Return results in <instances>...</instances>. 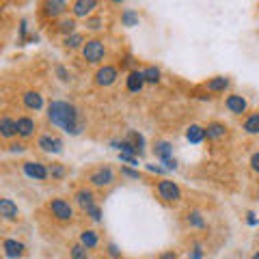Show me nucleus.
Segmentation results:
<instances>
[{
	"instance_id": "1",
	"label": "nucleus",
	"mask_w": 259,
	"mask_h": 259,
	"mask_svg": "<svg viewBox=\"0 0 259 259\" xmlns=\"http://www.w3.org/2000/svg\"><path fill=\"white\" fill-rule=\"evenodd\" d=\"M48 119L52 121V125L65 130L67 134H80L82 132V119L78 115V108L69 102H61V100H54L50 102L48 106Z\"/></svg>"
},
{
	"instance_id": "2",
	"label": "nucleus",
	"mask_w": 259,
	"mask_h": 259,
	"mask_svg": "<svg viewBox=\"0 0 259 259\" xmlns=\"http://www.w3.org/2000/svg\"><path fill=\"white\" fill-rule=\"evenodd\" d=\"M104 56H106V46L102 39H87V44L82 46V59L89 65H97L104 61Z\"/></svg>"
},
{
	"instance_id": "3",
	"label": "nucleus",
	"mask_w": 259,
	"mask_h": 259,
	"mask_svg": "<svg viewBox=\"0 0 259 259\" xmlns=\"http://www.w3.org/2000/svg\"><path fill=\"white\" fill-rule=\"evenodd\" d=\"M156 190L160 194V199L166 201V203H177V201L182 199L180 186H177L175 182H171V180H160L158 186H156Z\"/></svg>"
},
{
	"instance_id": "4",
	"label": "nucleus",
	"mask_w": 259,
	"mask_h": 259,
	"mask_svg": "<svg viewBox=\"0 0 259 259\" xmlns=\"http://www.w3.org/2000/svg\"><path fill=\"white\" fill-rule=\"evenodd\" d=\"M48 209H50V214L61 223H69L71 218H74V207L65 199H52L50 203H48Z\"/></svg>"
},
{
	"instance_id": "5",
	"label": "nucleus",
	"mask_w": 259,
	"mask_h": 259,
	"mask_svg": "<svg viewBox=\"0 0 259 259\" xmlns=\"http://www.w3.org/2000/svg\"><path fill=\"white\" fill-rule=\"evenodd\" d=\"M119 78V69L115 65H104L95 71V84L97 87H112Z\"/></svg>"
},
{
	"instance_id": "6",
	"label": "nucleus",
	"mask_w": 259,
	"mask_h": 259,
	"mask_svg": "<svg viewBox=\"0 0 259 259\" xmlns=\"http://www.w3.org/2000/svg\"><path fill=\"white\" fill-rule=\"evenodd\" d=\"M89 182L97 188H104V186H110L115 182V173H112L110 166H102V168H95V171L89 175Z\"/></svg>"
},
{
	"instance_id": "7",
	"label": "nucleus",
	"mask_w": 259,
	"mask_h": 259,
	"mask_svg": "<svg viewBox=\"0 0 259 259\" xmlns=\"http://www.w3.org/2000/svg\"><path fill=\"white\" fill-rule=\"evenodd\" d=\"M22 168L26 173V177H30L35 182H46L48 175H50V171H48L46 164H41V162H24Z\"/></svg>"
},
{
	"instance_id": "8",
	"label": "nucleus",
	"mask_w": 259,
	"mask_h": 259,
	"mask_svg": "<svg viewBox=\"0 0 259 259\" xmlns=\"http://www.w3.org/2000/svg\"><path fill=\"white\" fill-rule=\"evenodd\" d=\"M37 147L48 151V153H61L63 151V141L54 134H41L39 141H37Z\"/></svg>"
},
{
	"instance_id": "9",
	"label": "nucleus",
	"mask_w": 259,
	"mask_h": 259,
	"mask_svg": "<svg viewBox=\"0 0 259 259\" xmlns=\"http://www.w3.org/2000/svg\"><path fill=\"white\" fill-rule=\"evenodd\" d=\"M97 9V3L95 0H76L74 5H71V13H74V18H91V13Z\"/></svg>"
},
{
	"instance_id": "10",
	"label": "nucleus",
	"mask_w": 259,
	"mask_h": 259,
	"mask_svg": "<svg viewBox=\"0 0 259 259\" xmlns=\"http://www.w3.org/2000/svg\"><path fill=\"white\" fill-rule=\"evenodd\" d=\"M225 106H227V110H229L231 115H242V112H246V108H248V102H246L242 95H238V93H231V95H227Z\"/></svg>"
},
{
	"instance_id": "11",
	"label": "nucleus",
	"mask_w": 259,
	"mask_h": 259,
	"mask_svg": "<svg viewBox=\"0 0 259 259\" xmlns=\"http://www.w3.org/2000/svg\"><path fill=\"white\" fill-rule=\"evenodd\" d=\"M3 248H5V255L7 257H13V259L24 257V253H26V246H24L22 242H18V240H11V238H7L3 242Z\"/></svg>"
},
{
	"instance_id": "12",
	"label": "nucleus",
	"mask_w": 259,
	"mask_h": 259,
	"mask_svg": "<svg viewBox=\"0 0 259 259\" xmlns=\"http://www.w3.org/2000/svg\"><path fill=\"white\" fill-rule=\"evenodd\" d=\"M0 216L5 218V221H18V216H20V209L18 205L13 203L11 199H0Z\"/></svg>"
},
{
	"instance_id": "13",
	"label": "nucleus",
	"mask_w": 259,
	"mask_h": 259,
	"mask_svg": "<svg viewBox=\"0 0 259 259\" xmlns=\"http://www.w3.org/2000/svg\"><path fill=\"white\" fill-rule=\"evenodd\" d=\"M67 3H63V0H50V3H44V15L46 18H59L67 11Z\"/></svg>"
},
{
	"instance_id": "14",
	"label": "nucleus",
	"mask_w": 259,
	"mask_h": 259,
	"mask_svg": "<svg viewBox=\"0 0 259 259\" xmlns=\"http://www.w3.org/2000/svg\"><path fill=\"white\" fill-rule=\"evenodd\" d=\"M22 102H24V106H26L28 110H35V112L44 108V95L37 93V91H26L22 95Z\"/></svg>"
},
{
	"instance_id": "15",
	"label": "nucleus",
	"mask_w": 259,
	"mask_h": 259,
	"mask_svg": "<svg viewBox=\"0 0 259 259\" xmlns=\"http://www.w3.org/2000/svg\"><path fill=\"white\" fill-rule=\"evenodd\" d=\"M35 119L32 117H18V136H22V139H30L32 134H35Z\"/></svg>"
},
{
	"instance_id": "16",
	"label": "nucleus",
	"mask_w": 259,
	"mask_h": 259,
	"mask_svg": "<svg viewBox=\"0 0 259 259\" xmlns=\"http://www.w3.org/2000/svg\"><path fill=\"white\" fill-rule=\"evenodd\" d=\"M145 82H147V80H145L143 71L134 69V71H130V74H127V91L130 93H139L141 89L145 87Z\"/></svg>"
},
{
	"instance_id": "17",
	"label": "nucleus",
	"mask_w": 259,
	"mask_h": 259,
	"mask_svg": "<svg viewBox=\"0 0 259 259\" xmlns=\"http://www.w3.org/2000/svg\"><path fill=\"white\" fill-rule=\"evenodd\" d=\"M0 134H3V139H13L15 134H18V121H13L11 117H3L0 119Z\"/></svg>"
},
{
	"instance_id": "18",
	"label": "nucleus",
	"mask_w": 259,
	"mask_h": 259,
	"mask_svg": "<svg viewBox=\"0 0 259 259\" xmlns=\"http://www.w3.org/2000/svg\"><path fill=\"white\" fill-rule=\"evenodd\" d=\"M225 134H227V125L218 123V121H212V123H207V127H205V139H209V141H218V139H223Z\"/></svg>"
},
{
	"instance_id": "19",
	"label": "nucleus",
	"mask_w": 259,
	"mask_h": 259,
	"mask_svg": "<svg viewBox=\"0 0 259 259\" xmlns=\"http://www.w3.org/2000/svg\"><path fill=\"white\" fill-rule=\"evenodd\" d=\"M76 203L82 207V209H89L91 205H95V194H93V190H89V188L78 190L76 192Z\"/></svg>"
},
{
	"instance_id": "20",
	"label": "nucleus",
	"mask_w": 259,
	"mask_h": 259,
	"mask_svg": "<svg viewBox=\"0 0 259 259\" xmlns=\"http://www.w3.org/2000/svg\"><path fill=\"white\" fill-rule=\"evenodd\" d=\"M229 78H225V76H216L212 80H207L205 82V89L207 91H214V93H223L225 89H229Z\"/></svg>"
},
{
	"instance_id": "21",
	"label": "nucleus",
	"mask_w": 259,
	"mask_h": 259,
	"mask_svg": "<svg viewBox=\"0 0 259 259\" xmlns=\"http://www.w3.org/2000/svg\"><path fill=\"white\" fill-rule=\"evenodd\" d=\"M153 153L162 160V162H166V160H171L173 156V147H171V143H166V141H158L156 145H153Z\"/></svg>"
},
{
	"instance_id": "22",
	"label": "nucleus",
	"mask_w": 259,
	"mask_h": 259,
	"mask_svg": "<svg viewBox=\"0 0 259 259\" xmlns=\"http://www.w3.org/2000/svg\"><path fill=\"white\" fill-rule=\"evenodd\" d=\"M242 130H244L246 134L250 136H257L259 134V112H253V115H248L244 119V123H242Z\"/></svg>"
},
{
	"instance_id": "23",
	"label": "nucleus",
	"mask_w": 259,
	"mask_h": 259,
	"mask_svg": "<svg viewBox=\"0 0 259 259\" xmlns=\"http://www.w3.org/2000/svg\"><path fill=\"white\" fill-rule=\"evenodd\" d=\"M97 242H100V238H97V231H93V229H84L82 233H80V244L87 246L89 250L95 248V246H97Z\"/></svg>"
},
{
	"instance_id": "24",
	"label": "nucleus",
	"mask_w": 259,
	"mask_h": 259,
	"mask_svg": "<svg viewBox=\"0 0 259 259\" xmlns=\"http://www.w3.org/2000/svg\"><path fill=\"white\" fill-rule=\"evenodd\" d=\"M56 32H61V35L69 37L76 32V18H65L59 22V26H56Z\"/></svg>"
},
{
	"instance_id": "25",
	"label": "nucleus",
	"mask_w": 259,
	"mask_h": 259,
	"mask_svg": "<svg viewBox=\"0 0 259 259\" xmlns=\"http://www.w3.org/2000/svg\"><path fill=\"white\" fill-rule=\"evenodd\" d=\"M63 44H65V48H67V50H76V48H80V46L87 44V39H84L82 32H74V35L65 37Z\"/></svg>"
},
{
	"instance_id": "26",
	"label": "nucleus",
	"mask_w": 259,
	"mask_h": 259,
	"mask_svg": "<svg viewBox=\"0 0 259 259\" xmlns=\"http://www.w3.org/2000/svg\"><path fill=\"white\" fill-rule=\"evenodd\" d=\"M186 136H188L190 143H201L205 139V127H199V125H190L188 132H186Z\"/></svg>"
},
{
	"instance_id": "27",
	"label": "nucleus",
	"mask_w": 259,
	"mask_h": 259,
	"mask_svg": "<svg viewBox=\"0 0 259 259\" xmlns=\"http://www.w3.org/2000/svg\"><path fill=\"white\" fill-rule=\"evenodd\" d=\"M186 221H188L190 227H197V229H203L205 227V221H203V216H201V212H188L186 214Z\"/></svg>"
},
{
	"instance_id": "28",
	"label": "nucleus",
	"mask_w": 259,
	"mask_h": 259,
	"mask_svg": "<svg viewBox=\"0 0 259 259\" xmlns=\"http://www.w3.org/2000/svg\"><path fill=\"white\" fill-rule=\"evenodd\" d=\"M69 253H71V259H89V248L82 246L80 242L69 248Z\"/></svg>"
},
{
	"instance_id": "29",
	"label": "nucleus",
	"mask_w": 259,
	"mask_h": 259,
	"mask_svg": "<svg viewBox=\"0 0 259 259\" xmlns=\"http://www.w3.org/2000/svg\"><path fill=\"white\" fill-rule=\"evenodd\" d=\"M143 74H145V80L151 84H158L160 82V69L158 67H147V69H143Z\"/></svg>"
},
{
	"instance_id": "30",
	"label": "nucleus",
	"mask_w": 259,
	"mask_h": 259,
	"mask_svg": "<svg viewBox=\"0 0 259 259\" xmlns=\"http://www.w3.org/2000/svg\"><path fill=\"white\" fill-rule=\"evenodd\" d=\"M104 26V18H100V15H95V18H89L87 20V28L89 30H100Z\"/></svg>"
},
{
	"instance_id": "31",
	"label": "nucleus",
	"mask_w": 259,
	"mask_h": 259,
	"mask_svg": "<svg viewBox=\"0 0 259 259\" xmlns=\"http://www.w3.org/2000/svg\"><path fill=\"white\" fill-rule=\"evenodd\" d=\"M130 141H132V145L136 147V151H139V153H143V145H145V141H143V136H141V134L132 132V134H130Z\"/></svg>"
},
{
	"instance_id": "32",
	"label": "nucleus",
	"mask_w": 259,
	"mask_h": 259,
	"mask_svg": "<svg viewBox=\"0 0 259 259\" xmlns=\"http://www.w3.org/2000/svg\"><path fill=\"white\" fill-rule=\"evenodd\" d=\"M84 212H87V216H91L93 218V221H100V218H102V209H100V205H91V207H89V209H84Z\"/></svg>"
},
{
	"instance_id": "33",
	"label": "nucleus",
	"mask_w": 259,
	"mask_h": 259,
	"mask_svg": "<svg viewBox=\"0 0 259 259\" xmlns=\"http://www.w3.org/2000/svg\"><path fill=\"white\" fill-rule=\"evenodd\" d=\"M123 20H125V24H127V26H132L134 22H139V15H136L132 9H127V11L123 13Z\"/></svg>"
},
{
	"instance_id": "34",
	"label": "nucleus",
	"mask_w": 259,
	"mask_h": 259,
	"mask_svg": "<svg viewBox=\"0 0 259 259\" xmlns=\"http://www.w3.org/2000/svg\"><path fill=\"white\" fill-rule=\"evenodd\" d=\"M250 168H253L255 173H259V151H255L253 156H250Z\"/></svg>"
},
{
	"instance_id": "35",
	"label": "nucleus",
	"mask_w": 259,
	"mask_h": 259,
	"mask_svg": "<svg viewBox=\"0 0 259 259\" xmlns=\"http://www.w3.org/2000/svg\"><path fill=\"white\" fill-rule=\"evenodd\" d=\"M50 173H52L54 177H63V175H65V168H63V164H52Z\"/></svg>"
},
{
	"instance_id": "36",
	"label": "nucleus",
	"mask_w": 259,
	"mask_h": 259,
	"mask_svg": "<svg viewBox=\"0 0 259 259\" xmlns=\"http://www.w3.org/2000/svg\"><path fill=\"white\" fill-rule=\"evenodd\" d=\"M121 175H125V177H132V180H139V177H141V173L139 171H130V168H121Z\"/></svg>"
},
{
	"instance_id": "37",
	"label": "nucleus",
	"mask_w": 259,
	"mask_h": 259,
	"mask_svg": "<svg viewBox=\"0 0 259 259\" xmlns=\"http://www.w3.org/2000/svg\"><path fill=\"white\" fill-rule=\"evenodd\" d=\"M56 74H59V76H61V80H65V82L69 80V74L65 71V67H61V65H56Z\"/></svg>"
},
{
	"instance_id": "38",
	"label": "nucleus",
	"mask_w": 259,
	"mask_h": 259,
	"mask_svg": "<svg viewBox=\"0 0 259 259\" xmlns=\"http://www.w3.org/2000/svg\"><path fill=\"white\" fill-rule=\"evenodd\" d=\"M108 255H110L112 259H117V257H121V253H119V248H117L115 244H108Z\"/></svg>"
},
{
	"instance_id": "39",
	"label": "nucleus",
	"mask_w": 259,
	"mask_h": 259,
	"mask_svg": "<svg viewBox=\"0 0 259 259\" xmlns=\"http://www.w3.org/2000/svg\"><path fill=\"white\" fill-rule=\"evenodd\" d=\"M11 151H24V145L18 143V145H11Z\"/></svg>"
},
{
	"instance_id": "40",
	"label": "nucleus",
	"mask_w": 259,
	"mask_h": 259,
	"mask_svg": "<svg viewBox=\"0 0 259 259\" xmlns=\"http://www.w3.org/2000/svg\"><path fill=\"white\" fill-rule=\"evenodd\" d=\"M160 259H175V253H173V250H171V253H164Z\"/></svg>"
},
{
	"instance_id": "41",
	"label": "nucleus",
	"mask_w": 259,
	"mask_h": 259,
	"mask_svg": "<svg viewBox=\"0 0 259 259\" xmlns=\"http://www.w3.org/2000/svg\"><path fill=\"white\" fill-rule=\"evenodd\" d=\"M250 259H259V250H257V253H255L253 257H250Z\"/></svg>"
}]
</instances>
